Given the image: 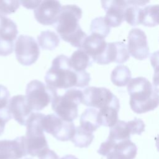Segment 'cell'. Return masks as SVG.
<instances>
[{
    "label": "cell",
    "instance_id": "30",
    "mask_svg": "<svg viewBox=\"0 0 159 159\" xmlns=\"http://www.w3.org/2000/svg\"><path fill=\"white\" fill-rule=\"evenodd\" d=\"M127 123L130 130V134L140 135L145 130V125L143 121L140 119L135 118Z\"/></svg>",
    "mask_w": 159,
    "mask_h": 159
},
{
    "label": "cell",
    "instance_id": "21",
    "mask_svg": "<svg viewBox=\"0 0 159 159\" xmlns=\"http://www.w3.org/2000/svg\"><path fill=\"white\" fill-rule=\"evenodd\" d=\"M17 34L16 24L11 19L0 14V39L14 42Z\"/></svg>",
    "mask_w": 159,
    "mask_h": 159
},
{
    "label": "cell",
    "instance_id": "12",
    "mask_svg": "<svg viewBox=\"0 0 159 159\" xmlns=\"http://www.w3.org/2000/svg\"><path fill=\"white\" fill-rule=\"evenodd\" d=\"M61 8V4L58 1H42L34 11V17L42 25H53L57 22Z\"/></svg>",
    "mask_w": 159,
    "mask_h": 159
},
{
    "label": "cell",
    "instance_id": "32",
    "mask_svg": "<svg viewBox=\"0 0 159 159\" xmlns=\"http://www.w3.org/2000/svg\"><path fill=\"white\" fill-rule=\"evenodd\" d=\"M14 42L0 39V56H7L12 53Z\"/></svg>",
    "mask_w": 159,
    "mask_h": 159
},
{
    "label": "cell",
    "instance_id": "26",
    "mask_svg": "<svg viewBox=\"0 0 159 159\" xmlns=\"http://www.w3.org/2000/svg\"><path fill=\"white\" fill-rule=\"evenodd\" d=\"M37 40L39 45L42 49L48 50H54L60 43L58 35L50 30L41 32L37 37Z\"/></svg>",
    "mask_w": 159,
    "mask_h": 159
},
{
    "label": "cell",
    "instance_id": "9",
    "mask_svg": "<svg viewBox=\"0 0 159 159\" xmlns=\"http://www.w3.org/2000/svg\"><path fill=\"white\" fill-rule=\"evenodd\" d=\"M15 53L18 62L24 66L34 64L40 55L39 45L34 37L20 35L15 43Z\"/></svg>",
    "mask_w": 159,
    "mask_h": 159
},
{
    "label": "cell",
    "instance_id": "27",
    "mask_svg": "<svg viewBox=\"0 0 159 159\" xmlns=\"http://www.w3.org/2000/svg\"><path fill=\"white\" fill-rule=\"evenodd\" d=\"M120 107L109 106L102 109H98L101 125L111 127L119 120L118 113Z\"/></svg>",
    "mask_w": 159,
    "mask_h": 159
},
{
    "label": "cell",
    "instance_id": "37",
    "mask_svg": "<svg viewBox=\"0 0 159 159\" xmlns=\"http://www.w3.org/2000/svg\"><path fill=\"white\" fill-rule=\"evenodd\" d=\"M60 159H78V158L73 155H66L63 157H61Z\"/></svg>",
    "mask_w": 159,
    "mask_h": 159
},
{
    "label": "cell",
    "instance_id": "10",
    "mask_svg": "<svg viewBox=\"0 0 159 159\" xmlns=\"http://www.w3.org/2000/svg\"><path fill=\"white\" fill-rule=\"evenodd\" d=\"M107 43L105 39L94 34H91L84 39L81 49L92 59L93 61L106 65L105 54Z\"/></svg>",
    "mask_w": 159,
    "mask_h": 159
},
{
    "label": "cell",
    "instance_id": "17",
    "mask_svg": "<svg viewBox=\"0 0 159 159\" xmlns=\"http://www.w3.org/2000/svg\"><path fill=\"white\" fill-rule=\"evenodd\" d=\"M137 147L130 139L115 142L112 151L106 156L107 159H134Z\"/></svg>",
    "mask_w": 159,
    "mask_h": 159
},
{
    "label": "cell",
    "instance_id": "14",
    "mask_svg": "<svg viewBox=\"0 0 159 159\" xmlns=\"http://www.w3.org/2000/svg\"><path fill=\"white\" fill-rule=\"evenodd\" d=\"M26 155L24 136L0 140V159H20Z\"/></svg>",
    "mask_w": 159,
    "mask_h": 159
},
{
    "label": "cell",
    "instance_id": "19",
    "mask_svg": "<svg viewBox=\"0 0 159 159\" xmlns=\"http://www.w3.org/2000/svg\"><path fill=\"white\" fill-rule=\"evenodd\" d=\"M80 125L88 130L94 132L100 126L99 111L93 107L87 108L80 116Z\"/></svg>",
    "mask_w": 159,
    "mask_h": 159
},
{
    "label": "cell",
    "instance_id": "18",
    "mask_svg": "<svg viewBox=\"0 0 159 159\" xmlns=\"http://www.w3.org/2000/svg\"><path fill=\"white\" fill-rule=\"evenodd\" d=\"M127 6L124 10V20L129 25L136 26L140 24L143 8L148 1H126Z\"/></svg>",
    "mask_w": 159,
    "mask_h": 159
},
{
    "label": "cell",
    "instance_id": "13",
    "mask_svg": "<svg viewBox=\"0 0 159 159\" xmlns=\"http://www.w3.org/2000/svg\"><path fill=\"white\" fill-rule=\"evenodd\" d=\"M101 5L106 11L104 17L107 25L111 27L119 26L124 20V13L127 6L126 1H102Z\"/></svg>",
    "mask_w": 159,
    "mask_h": 159
},
{
    "label": "cell",
    "instance_id": "38",
    "mask_svg": "<svg viewBox=\"0 0 159 159\" xmlns=\"http://www.w3.org/2000/svg\"><path fill=\"white\" fill-rule=\"evenodd\" d=\"M24 159H32V158H25Z\"/></svg>",
    "mask_w": 159,
    "mask_h": 159
},
{
    "label": "cell",
    "instance_id": "29",
    "mask_svg": "<svg viewBox=\"0 0 159 159\" xmlns=\"http://www.w3.org/2000/svg\"><path fill=\"white\" fill-rule=\"evenodd\" d=\"M19 6V1H0V14L5 16L14 13Z\"/></svg>",
    "mask_w": 159,
    "mask_h": 159
},
{
    "label": "cell",
    "instance_id": "36",
    "mask_svg": "<svg viewBox=\"0 0 159 159\" xmlns=\"http://www.w3.org/2000/svg\"><path fill=\"white\" fill-rule=\"evenodd\" d=\"M39 159H58V156L54 151L49 149L39 157Z\"/></svg>",
    "mask_w": 159,
    "mask_h": 159
},
{
    "label": "cell",
    "instance_id": "11",
    "mask_svg": "<svg viewBox=\"0 0 159 159\" xmlns=\"http://www.w3.org/2000/svg\"><path fill=\"white\" fill-rule=\"evenodd\" d=\"M127 47L129 55L137 60H142L149 56L147 35L140 29L134 28L130 30L128 35Z\"/></svg>",
    "mask_w": 159,
    "mask_h": 159
},
{
    "label": "cell",
    "instance_id": "25",
    "mask_svg": "<svg viewBox=\"0 0 159 159\" xmlns=\"http://www.w3.org/2000/svg\"><path fill=\"white\" fill-rule=\"evenodd\" d=\"M158 4L146 5L142 10L140 24L147 27L157 25L158 24Z\"/></svg>",
    "mask_w": 159,
    "mask_h": 159
},
{
    "label": "cell",
    "instance_id": "3",
    "mask_svg": "<svg viewBox=\"0 0 159 159\" xmlns=\"http://www.w3.org/2000/svg\"><path fill=\"white\" fill-rule=\"evenodd\" d=\"M130 106L137 114L154 110L158 105V91L144 77L130 79L127 84Z\"/></svg>",
    "mask_w": 159,
    "mask_h": 159
},
{
    "label": "cell",
    "instance_id": "28",
    "mask_svg": "<svg viewBox=\"0 0 159 159\" xmlns=\"http://www.w3.org/2000/svg\"><path fill=\"white\" fill-rule=\"evenodd\" d=\"M111 27L106 23L104 17H97L92 20L90 25L91 34H94L103 38H106L110 32Z\"/></svg>",
    "mask_w": 159,
    "mask_h": 159
},
{
    "label": "cell",
    "instance_id": "35",
    "mask_svg": "<svg viewBox=\"0 0 159 159\" xmlns=\"http://www.w3.org/2000/svg\"><path fill=\"white\" fill-rule=\"evenodd\" d=\"M42 1H20L19 2L27 9H35L38 7Z\"/></svg>",
    "mask_w": 159,
    "mask_h": 159
},
{
    "label": "cell",
    "instance_id": "16",
    "mask_svg": "<svg viewBox=\"0 0 159 159\" xmlns=\"http://www.w3.org/2000/svg\"><path fill=\"white\" fill-rule=\"evenodd\" d=\"M130 57L127 47L122 42L107 43L105 54L106 64L111 62L122 64L125 62Z\"/></svg>",
    "mask_w": 159,
    "mask_h": 159
},
{
    "label": "cell",
    "instance_id": "15",
    "mask_svg": "<svg viewBox=\"0 0 159 159\" xmlns=\"http://www.w3.org/2000/svg\"><path fill=\"white\" fill-rule=\"evenodd\" d=\"M7 107L13 118L21 125H26L32 111L27 103L25 96L16 95L11 98Z\"/></svg>",
    "mask_w": 159,
    "mask_h": 159
},
{
    "label": "cell",
    "instance_id": "8",
    "mask_svg": "<svg viewBox=\"0 0 159 159\" xmlns=\"http://www.w3.org/2000/svg\"><path fill=\"white\" fill-rule=\"evenodd\" d=\"M42 126L43 131L63 142L71 140L75 130L73 122L63 120L54 114L45 115L42 120Z\"/></svg>",
    "mask_w": 159,
    "mask_h": 159
},
{
    "label": "cell",
    "instance_id": "4",
    "mask_svg": "<svg viewBox=\"0 0 159 159\" xmlns=\"http://www.w3.org/2000/svg\"><path fill=\"white\" fill-rule=\"evenodd\" d=\"M44 116L42 113L32 112L26 124L25 146L27 154L32 157L39 158L49 150L42 126Z\"/></svg>",
    "mask_w": 159,
    "mask_h": 159
},
{
    "label": "cell",
    "instance_id": "1",
    "mask_svg": "<svg viewBox=\"0 0 159 159\" xmlns=\"http://www.w3.org/2000/svg\"><path fill=\"white\" fill-rule=\"evenodd\" d=\"M90 80V75L86 70L75 71L70 65L69 58L63 54L53 59L45 76L47 86L55 89L84 88L89 84Z\"/></svg>",
    "mask_w": 159,
    "mask_h": 159
},
{
    "label": "cell",
    "instance_id": "31",
    "mask_svg": "<svg viewBox=\"0 0 159 159\" xmlns=\"http://www.w3.org/2000/svg\"><path fill=\"white\" fill-rule=\"evenodd\" d=\"M12 118L11 114L7 107L0 108V136L2 134L6 124Z\"/></svg>",
    "mask_w": 159,
    "mask_h": 159
},
{
    "label": "cell",
    "instance_id": "22",
    "mask_svg": "<svg viewBox=\"0 0 159 159\" xmlns=\"http://www.w3.org/2000/svg\"><path fill=\"white\" fill-rule=\"evenodd\" d=\"M93 139V132L80 125L75 127V133L71 140L77 147L87 148L91 143Z\"/></svg>",
    "mask_w": 159,
    "mask_h": 159
},
{
    "label": "cell",
    "instance_id": "24",
    "mask_svg": "<svg viewBox=\"0 0 159 159\" xmlns=\"http://www.w3.org/2000/svg\"><path fill=\"white\" fill-rule=\"evenodd\" d=\"M130 135L127 123L124 120H118L116 124L111 127L108 138L117 142L130 139Z\"/></svg>",
    "mask_w": 159,
    "mask_h": 159
},
{
    "label": "cell",
    "instance_id": "5",
    "mask_svg": "<svg viewBox=\"0 0 159 159\" xmlns=\"http://www.w3.org/2000/svg\"><path fill=\"white\" fill-rule=\"evenodd\" d=\"M83 91L75 88L66 90L63 95L56 94L52 99V108L63 120L73 122L78 114V105L82 102Z\"/></svg>",
    "mask_w": 159,
    "mask_h": 159
},
{
    "label": "cell",
    "instance_id": "33",
    "mask_svg": "<svg viewBox=\"0 0 159 159\" xmlns=\"http://www.w3.org/2000/svg\"><path fill=\"white\" fill-rule=\"evenodd\" d=\"M114 144L115 141L107 138L105 142L101 144L99 149L98 150V153L102 156L106 157L113 149Z\"/></svg>",
    "mask_w": 159,
    "mask_h": 159
},
{
    "label": "cell",
    "instance_id": "7",
    "mask_svg": "<svg viewBox=\"0 0 159 159\" xmlns=\"http://www.w3.org/2000/svg\"><path fill=\"white\" fill-rule=\"evenodd\" d=\"M82 103L89 107L102 109L109 106L120 107L119 99L107 88L90 86L83 91Z\"/></svg>",
    "mask_w": 159,
    "mask_h": 159
},
{
    "label": "cell",
    "instance_id": "2",
    "mask_svg": "<svg viewBox=\"0 0 159 159\" xmlns=\"http://www.w3.org/2000/svg\"><path fill=\"white\" fill-rule=\"evenodd\" d=\"M81 16L82 10L79 6L67 4L61 7L55 25L57 33L64 41L80 48L87 37L78 22Z\"/></svg>",
    "mask_w": 159,
    "mask_h": 159
},
{
    "label": "cell",
    "instance_id": "23",
    "mask_svg": "<svg viewBox=\"0 0 159 159\" xmlns=\"http://www.w3.org/2000/svg\"><path fill=\"white\" fill-rule=\"evenodd\" d=\"M131 72L125 65H120L116 66L111 72V80L112 83L117 86H125L131 79Z\"/></svg>",
    "mask_w": 159,
    "mask_h": 159
},
{
    "label": "cell",
    "instance_id": "6",
    "mask_svg": "<svg viewBox=\"0 0 159 159\" xmlns=\"http://www.w3.org/2000/svg\"><path fill=\"white\" fill-rule=\"evenodd\" d=\"M25 93L27 103L32 111L42 110L58 94L57 89L45 85L37 80H34L27 84Z\"/></svg>",
    "mask_w": 159,
    "mask_h": 159
},
{
    "label": "cell",
    "instance_id": "20",
    "mask_svg": "<svg viewBox=\"0 0 159 159\" xmlns=\"http://www.w3.org/2000/svg\"><path fill=\"white\" fill-rule=\"evenodd\" d=\"M69 62L75 71H82L89 66H91L93 61L81 48H79L73 53L69 58Z\"/></svg>",
    "mask_w": 159,
    "mask_h": 159
},
{
    "label": "cell",
    "instance_id": "34",
    "mask_svg": "<svg viewBox=\"0 0 159 159\" xmlns=\"http://www.w3.org/2000/svg\"><path fill=\"white\" fill-rule=\"evenodd\" d=\"M9 97L10 93L7 88L2 84H0V108L7 106Z\"/></svg>",
    "mask_w": 159,
    "mask_h": 159
}]
</instances>
